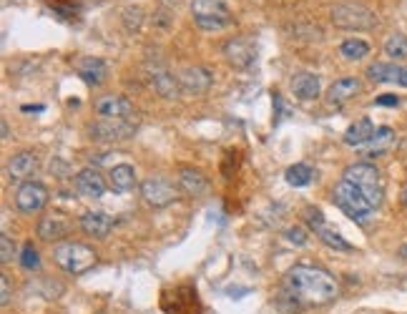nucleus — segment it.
Returning <instances> with one entry per match:
<instances>
[{
    "mask_svg": "<svg viewBox=\"0 0 407 314\" xmlns=\"http://www.w3.org/2000/svg\"><path fill=\"white\" fill-rule=\"evenodd\" d=\"M284 289L294 302L304 304H327L339 294V286L327 269L297 264L284 277Z\"/></svg>",
    "mask_w": 407,
    "mask_h": 314,
    "instance_id": "obj_1",
    "label": "nucleus"
},
{
    "mask_svg": "<svg viewBox=\"0 0 407 314\" xmlns=\"http://www.w3.org/2000/svg\"><path fill=\"white\" fill-rule=\"evenodd\" d=\"M53 259L66 274L80 277L98 262V254L93 251V246L80 244V241H58L53 246Z\"/></svg>",
    "mask_w": 407,
    "mask_h": 314,
    "instance_id": "obj_2",
    "label": "nucleus"
},
{
    "mask_svg": "<svg viewBox=\"0 0 407 314\" xmlns=\"http://www.w3.org/2000/svg\"><path fill=\"white\" fill-rule=\"evenodd\" d=\"M344 181H350L352 186H357L362 191V196L372 204V209H377L382 204L384 196V183H382V174L375 164L370 161H360V164H352L344 169Z\"/></svg>",
    "mask_w": 407,
    "mask_h": 314,
    "instance_id": "obj_3",
    "label": "nucleus"
},
{
    "mask_svg": "<svg viewBox=\"0 0 407 314\" xmlns=\"http://www.w3.org/2000/svg\"><path fill=\"white\" fill-rule=\"evenodd\" d=\"M332 201H334V206H339V209H342L350 219H355L357 224H367L375 214L372 204L362 196L360 188L352 186V183L344 181V179L332 188Z\"/></svg>",
    "mask_w": 407,
    "mask_h": 314,
    "instance_id": "obj_4",
    "label": "nucleus"
},
{
    "mask_svg": "<svg viewBox=\"0 0 407 314\" xmlns=\"http://www.w3.org/2000/svg\"><path fill=\"white\" fill-rule=\"evenodd\" d=\"M191 16H194V23L207 33L221 30L231 23V11L226 0H191Z\"/></svg>",
    "mask_w": 407,
    "mask_h": 314,
    "instance_id": "obj_5",
    "label": "nucleus"
},
{
    "mask_svg": "<svg viewBox=\"0 0 407 314\" xmlns=\"http://www.w3.org/2000/svg\"><path fill=\"white\" fill-rule=\"evenodd\" d=\"M329 18L337 28L344 30H370L377 25V16L360 3H337L329 11Z\"/></svg>",
    "mask_w": 407,
    "mask_h": 314,
    "instance_id": "obj_6",
    "label": "nucleus"
},
{
    "mask_svg": "<svg viewBox=\"0 0 407 314\" xmlns=\"http://www.w3.org/2000/svg\"><path fill=\"white\" fill-rule=\"evenodd\" d=\"M88 133H91L93 141L101 143H116V141H126L136 133V121L131 119H98L88 126Z\"/></svg>",
    "mask_w": 407,
    "mask_h": 314,
    "instance_id": "obj_7",
    "label": "nucleus"
},
{
    "mask_svg": "<svg viewBox=\"0 0 407 314\" xmlns=\"http://www.w3.org/2000/svg\"><path fill=\"white\" fill-rule=\"evenodd\" d=\"M141 199L151 209H164V206H171L178 199V188L171 181H166V179L151 176L146 181H141Z\"/></svg>",
    "mask_w": 407,
    "mask_h": 314,
    "instance_id": "obj_8",
    "label": "nucleus"
},
{
    "mask_svg": "<svg viewBox=\"0 0 407 314\" xmlns=\"http://www.w3.org/2000/svg\"><path fill=\"white\" fill-rule=\"evenodd\" d=\"M48 204V188L38 181H23L16 191V206L23 214H38Z\"/></svg>",
    "mask_w": 407,
    "mask_h": 314,
    "instance_id": "obj_9",
    "label": "nucleus"
},
{
    "mask_svg": "<svg viewBox=\"0 0 407 314\" xmlns=\"http://www.w3.org/2000/svg\"><path fill=\"white\" fill-rule=\"evenodd\" d=\"M93 111H96L98 119H131L136 114L133 103L126 96H119V93H109V96L96 98Z\"/></svg>",
    "mask_w": 407,
    "mask_h": 314,
    "instance_id": "obj_10",
    "label": "nucleus"
},
{
    "mask_svg": "<svg viewBox=\"0 0 407 314\" xmlns=\"http://www.w3.org/2000/svg\"><path fill=\"white\" fill-rule=\"evenodd\" d=\"M178 86L184 93H191V96H201V93H207L214 83V76L209 73L207 68H201V66H186V68L178 71Z\"/></svg>",
    "mask_w": 407,
    "mask_h": 314,
    "instance_id": "obj_11",
    "label": "nucleus"
},
{
    "mask_svg": "<svg viewBox=\"0 0 407 314\" xmlns=\"http://www.w3.org/2000/svg\"><path fill=\"white\" fill-rule=\"evenodd\" d=\"M367 78L372 83H395L407 88V66L402 63H372L367 68Z\"/></svg>",
    "mask_w": 407,
    "mask_h": 314,
    "instance_id": "obj_12",
    "label": "nucleus"
},
{
    "mask_svg": "<svg viewBox=\"0 0 407 314\" xmlns=\"http://www.w3.org/2000/svg\"><path fill=\"white\" fill-rule=\"evenodd\" d=\"M224 56H226L229 66L244 71V68H249V66L254 63V58H257V51H254V46L249 43L247 38H231V40H226V43H224Z\"/></svg>",
    "mask_w": 407,
    "mask_h": 314,
    "instance_id": "obj_13",
    "label": "nucleus"
},
{
    "mask_svg": "<svg viewBox=\"0 0 407 314\" xmlns=\"http://www.w3.org/2000/svg\"><path fill=\"white\" fill-rule=\"evenodd\" d=\"M75 73L80 78L86 80L88 86H101L106 78H109V66H106L104 58H96V56H83L75 61Z\"/></svg>",
    "mask_w": 407,
    "mask_h": 314,
    "instance_id": "obj_14",
    "label": "nucleus"
},
{
    "mask_svg": "<svg viewBox=\"0 0 407 314\" xmlns=\"http://www.w3.org/2000/svg\"><path fill=\"white\" fill-rule=\"evenodd\" d=\"M75 188L86 199H104L106 196V181L96 169H83L75 174Z\"/></svg>",
    "mask_w": 407,
    "mask_h": 314,
    "instance_id": "obj_15",
    "label": "nucleus"
},
{
    "mask_svg": "<svg viewBox=\"0 0 407 314\" xmlns=\"http://www.w3.org/2000/svg\"><path fill=\"white\" fill-rule=\"evenodd\" d=\"M68 219L63 217V214H43L38 222V236L43 241H61L66 234H68Z\"/></svg>",
    "mask_w": 407,
    "mask_h": 314,
    "instance_id": "obj_16",
    "label": "nucleus"
},
{
    "mask_svg": "<svg viewBox=\"0 0 407 314\" xmlns=\"http://www.w3.org/2000/svg\"><path fill=\"white\" fill-rule=\"evenodd\" d=\"M78 224L88 236H93V239H106V236L111 234V229H114V219H111L109 214L93 212V209L86 214H80Z\"/></svg>",
    "mask_w": 407,
    "mask_h": 314,
    "instance_id": "obj_17",
    "label": "nucleus"
},
{
    "mask_svg": "<svg viewBox=\"0 0 407 314\" xmlns=\"http://www.w3.org/2000/svg\"><path fill=\"white\" fill-rule=\"evenodd\" d=\"M38 169V156L33 151H20L8 161V176L11 181H28Z\"/></svg>",
    "mask_w": 407,
    "mask_h": 314,
    "instance_id": "obj_18",
    "label": "nucleus"
},
{
    "mask_svg": "<svg viewBox=\"0 0 407 314\" xmlns=\"http://www.w3.org/2000/svg\"><path fill=\"white\" fill-rule=\"evenodd\" d=\"M146 76H149L151 88H154L161 98H178V93H181L178 78H174L166 68H154V71H149Z\"/></svg>",
    "mask_w": 407,
    "mask_h": 314,
    "instance_id": "obj_19",
    "label": "nucleus"
},
{
    "mask_svg": "<svg viewBox=\"0 0 407 314\" xmlns=\"http://www.w3.org/2000/svg\"><path fill=\"white\" fill-rule=\"evenodd\" d=\"M362 83L360 78H339L327 88V103L329 106H342V103L352 101L360 93Z\"/></svg>",
    "mask_w": 407,
    "mask_h": 314,
    "instance_id": "obj_20",
    "label": "nucleus"
},
{
    "mask_svg": "<svg viewBox=\"0 0 407 314\" xmlns=\"http://www.w3.org/2000/svg\"><path fill=\"white\" fill-rule=\"evenodd\" d=\"M178 188L184 191L186 196H204L209 191L207 176L196 169H181L178 171Z\"/></svg>",
    "mask_w": 407,
    "mask_h": 314,
    "instance_id": "obj_21",
    "label": "nucleus"
},
{
    "mask_svg": "<svg viewBox=\"0 0 407 314\" xmlns=\"http://www.w3.org/2000/svg\"><path fill=\"white\" fill-rule=\"evenodd\" d=\"M392 143H395V131H392L390 126H379L377 131H375V136L367 141V146H365V156H367V159L384 156L392 149Z\"/></svg>",
    "mask_w": 407,
    "mask_h": 314,
    "instance_id": "obj_22",
    "label": "nucleus"
},
{
    "mask_svg": "<svg viewBox=\"0 0 407 314\" xmlns=\"http://www.w3.org/2000/svg\"><path fill=\"white\" fill-rule=\"evenodd\" d=\"M292 93L299 101H312V98L320 96V78L315 73L302 71L292 78Z\"/></svg>",
    "mask_w": 407,
    "mask_h": 314,
    "instance_id": "obj_23",
    "label": "nucleus"
},
{
    "mask_svg": "<svg viewBox=\"0 0 407 314\" xmlns=\"http://www.w3.org/2000/svg\"><path fill=\"white\" fill-rule=\"evenodd\" d=\"M109 181L119 194H128L136 186V169L131 164H116L109 171Z\"/></svg>",
    "mask_w": 407,
    "mask_h": 314,
    "instance_id": "obj_24",
    "label": "nucleus"
},
{
    "mask_svg": "<svg viewBox=\"0 0 407 314\" xmlns=\"http://www.w3.org/2000/svg\"><path fill=\"white\" fill-rule=\"evenodd\" d=\"M375 123L370 119H360V121H355V123L344 131V143L347 146H367V141L375 136Z\"/></svg>",
    "mask_w": 407,
    "mask_h": 314,
    "instance_id": "obj_25",
    "label": "nucleus"
},
{
    "mask_svg": "<svg viewBox=\"0 0 407 314\" xmlns=\"http://www.w3.org/2000/svg\"><path fill=\"white\" fill-rule=\"evenodd\" d=\"M370 53H372V48H370L367 40H362V38H347V40L339 43V56H342L344 61H350V63L365 61Z\"/></svg>",
    "mask_w": 407,
    "mask_h": 314,
    "instance_id": "obj_26",
    "label": "nucleus"
},
{
    "mask_svg": "<svg viewBox=\"0 0 407 314\" xmlns=\"http://www.w3.org/2000/svg\"><path fill=\"white\" fill-rule=\"evenodd\" d=\"M315 234L320 236L322 244H327L329 249H334V251H352V249H355V246H352L350 241L344 239V236L339 234V231H334V229L327 227V224H322V227L317 229Z\"/></svg>",
    "mask_w": 407,
    "mask_h": 314,
    "instance_id": "obj_27",
    "label": "nucleus"
},
{
    "mask_svg": "<svg viewBox=\"0 0 407 314\" xmlns=\"http://www.w3.org/2000/svg\"><path fill=\"white\" fill-rule=\"evenodd\" d=\"M312 176H315V171H312V166H307V164L289 166L287 174H284L287 183H289V186H294V188H302V186H307V183H312Z\"/></svg>",
    "mask_w": 407,
    "mask_h": 314,
    "instance_id": "obj_28",
    "label": "nucleus"
},
{
    "mask_svg": "<svg viewBox=\"0 0 407 314\" xmlns=\"http://www.w3.org/2000/svg\"><path fill=\"white\" fill-rule=\"evenodd\" d=\"M384 53H387L392 61H405L407 58V35L392 33L390 38L384 40Z\"/></svg>",
    "mask_w": 407,
    "mask_h": 314,
    "instance_id": "obj_29",
    "label": "nucleus"
},
{
    "mask_svg": "<svg viewBox=\"0 0 407 314\" xmlns=\"http://www.w3.org/2000/svg\"><path fill=\"white\" fill-rule=\"evenodd\" d=\"M141 23H144V11H141V8L133 6L123 11V25H126V30L136 33V30L141 28Z\"/></svg>",
    "mask_w": 407,
    "mask_h": 314,
    "instance_id": "obj_30",
    "label": "nucleus"
},
{
    "mask_svg": "<svg viewBox=\"0 0 407 314\" xmlns=\"http://www.w3.org/2000/svg\"><path fill=\"white\" fill-rule=\"evenodd\" d=\"M20 264H23V269H28V272H35V269H40L38 249H35L33 244H25L23 246V251H20Z\"/></svg>",
    "mask_w": 407,
    "mask_h": 314,
    "instance_id": "obj_31",
    "label": "nucleus"
},
{
    "mask_svg": "<svg viewBox=\"0 0 407 314\" xmlns=\"http://www.w3.org/2000/svg\"><path fill=\"white\" fill-rule=\"evenodd\" d=\"M171 23H174V13L169 11V8H161V11L154 13V25L161 33H166V30L171 28Z\"/></svg>",
    "mask_w": 407,
    "mask_h": 314,
    "instance_id": "obj_32",
    "label": "nucleus"
},
{
    "mask_svg": "<svg viewBox=\"0 0 407 314\" xmlns=\"http://www.w3.org/2000/svg\"><path fill=\"white\" fill-rule=\"evenodd\" d=\"M304 222L310 224L312 231H317L322 224H327L324 222V214H322L320 209H315V206H307V209H304Z\"/></svg>",
    "mask_w": 407,
    "mask_h": 314,
    "instance_id": "obj_33",
    "label": "nucleus"
},
{
    "mask_svg": "<svg viewBox=\"0 0 407 314\" xmlns=\"http://www.w3.org/2000/svg\"><path fill=\"white\" fill-rule=\"evenodd\" d=\"M13 254H16V244H13L11 236L3 231V234H0V262L8 264L13 259Z\"/></svg>",
    "mask_w": 407,
    "mask_h": 314,
    "instance_id": "obj_34",
    "label": "nucleus"
},
{
    "mask_svg": "<svg viewBox=\"0 0 407 314\" xmlns=\"http://www.w3.org/2000/svg\"><path fill=\"white\" fill-rule=\"evenodd\" d=\"M287 239L292 241L294 246H304L310 241V234H307V229L304 227H289L287 229Z\"/></svg>",
    "mask_w": 407,
    "mask_h": 314,
    "instance_id": "obj_35",
    "label": "nucleus"
},
{
    "mask_svg": "<svg viewBox=\"0 0 407 314\" xmlns=\"http://www.w3.org/2000/svg\"><path fill=\"white\" fill-rule=\"evenodd\" d=\"M8 302H11V279L8 274H0V304L8 307Z\"/></svg>",
    "mask_w": 407,
    "mask_h": 314,
    "instance_id": "obj_36",
    "label": "nucleus"
},
{
    "mask_svg": "<svg viewBox=\"0 0 407 314\" xmlns=\"http://www.w3.org/2000/svg\"><path fill=\"white\" fill-rule=\"evenodd\" d=\"M375 103H377V106H397V103H400V98H397V96H379Z\"/></svg>",
    "mask_w": 407,
    "mask_h": 314,
    "instance_id": "obj_37",
    "label": "nucleus"
},
{
    "mask_svg": "<svg viewBox=\"0 0 407 314\" xmlns=\"http://www.w3.org/2000/svg\"><path fill=\"white\" fill-rule=\"evenodd\" d=\"M161 3H164V8H169V11H174V8H176L178 3H181V0H161Z\"/></svg>",
    "mask_w": 407,
    "mask_h": 314,
    "instance_id": "obj_38",
    "label": "nucleus"
},
{
    "mask_svg": "<svg viewBox=\"0 0 407 314\" xmlns=\"http://www.w3.org/2000/svg\"><path fill=\"white\" fill-rule=\"evenodd\" d=\"M400 199H402V206H407V183H405V188H402V196H400Z\"/></svg>",
    "mask_w": 407,
    "mask_h": 314,
    "instance_id": "obj_39",
    "label": "nucleus"
},
{
    "mask_svg": "<svg viewBox=\"0 0 407 314\" xmlns=\"http://www.w3.org/2000/svg\"><path fill=\"white\" fill-rule=\"evenodd\" d=\"M0 128H3V138H8V123H6V121L0 123Z\"/></svg>",
    "mask_w": 407,
    "mask_h": 314,
    "instance_id": "obj_40",
    "label": "nucleus"
}]
</instances>
